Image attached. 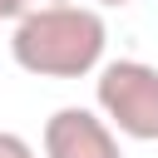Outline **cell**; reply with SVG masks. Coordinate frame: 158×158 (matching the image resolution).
<instances>
[{"mask_svg": "<svg viewBox=\"0 0 158 158\" xmlns=\"http://www.w3.org/2000/svg\"><path fill=\"white\" fill-rule=\"evenodd\" d=\"M99 5H109V10H114V5H128V0H99Z\"/></svg>", "mask_w": 158, "mask_h": 158, "instance_id": "cell-6", "label": "cell"}, {"mask_svg": "<svg viewBox=\"0 0 158 158\" xmlns=\"http://www.w3.org/2000/svg\"><path fill=\"white\" fill-rule=\"evenodd\" d=\"M0 158H35V148L20 138V133H10V128H0Z\"/></svg>", "mask_w": 158, "mask_h": 158, "instance_id": "cell-5", "label": "cell"}, {"mask_svg": "<svg viewBox=\"0 0 158 158\" xmlns=\"http://www.w3.org/2000/svg\"><path fill=\"white\" fill-rule=\"evenodd\" d=\"M94 74V104L109 128L133 143H158V69L148 59H109Z\"/></svg>", "mask_w": 158, "mask_h": 158, "instance_id": "cell-2", "label": "cell"}, {"mask_svg": "<svg viewBox=\"0 0 158 158\" xmlns=\"http://www.w3.org/2000/svg\"><path fill=\"white\" fill-rule=\"evenodd\" d=\"M49 5H64V0H0V20H25V15L49 10Z\"/></svg>", "mask_w": 158, "mask_h": 158, "instance_id": "cell-4", "label": "cell"}, {"mask_svg": "<svg viewBox=\"0 0 158 158\" xmlns=\"http://www.w3.org/2000/svg\"><path fill=\"white\" fill-rule=\"evenodd\" d=\"M109 25L94 5H49L15 20L10 59L35 79H84L104 64Z\"/></svg>", "mask_w": 158, "mask_h": 158, "instance_id": "cell-1", "label": "cell"}, {"mask_svg": "<svg viewBox=\"0 0 158 158\" xmlns=\"http://www.w3.org/2000/svg\"><path fill=\"white\" fill-rule=\"evenodd\" d=\"M44 158H123V153L104 114L64 104L44 118Z\"/></svg>", "mask_w": 158, "mask_h": 158, "instance_id": "cell-3", "label": "cell"}]
</instances>
